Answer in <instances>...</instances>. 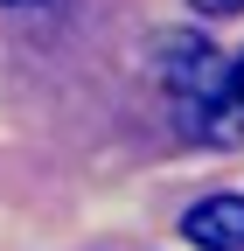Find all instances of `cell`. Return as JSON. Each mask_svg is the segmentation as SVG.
I'll return each instance as SVG.
<instances>
[{"label": "cell", "instance_id": "6da1fadb", "mask_svg": "<svg viewBox=\"0 0 244 251\" xmlns=\"http://www.w3.org/2000/svg\"><path fill=\"white\" fill-rule=\"evenodd\" d=\"M154 77L168 84L181 133L202 140V147H244V112L230 105V84H223V63L202 35H161L154 42Z\"/></svg>", "mask_w": 244, "mask_h": 251}, {"label": "cell", "instance_id": "7a4b0ae2", "mask_svg": "<svg viewBox=\"0 0 244 251\" xmlns=\"http://www.w3.org/2000/svg\"><path fill=\"white\" fill-rule=\"evenodd\" d=\"M181 237L195 251H244V196H202L181 216Z\"/></svg>", "mask_w": 244, "mask_h": 251}, {"label": "cell", "instance_id": "3957f363", "mask_svg": "<svg viewBox=\"0 0 244 251\" xmlns=\"http://www.w3.org/2000/svg\"><path fill=\"white\" fill-rule=\"evenodd\" d=\"M223 84H230V105H237V112H244V56H237V63H230V70H223Z\"/></svg>", "mask_w": 244, "mask_h": 251}, {"label": "cell", "instance_id": "277c9868", "mask_svg": "<svg viewBox=\"0 0 244 251\" xmlns=\"http://www.w3.org/2000/svg\"><path fill=\"white\" fill-rule=\"evenodd\" d=\"M195 7H202V14H237L244 0H195Z\"/></svg>", "mask_w": 244, "mask_h": 251}, {"label": "cell", "instance_id": "5b68a950", "mask_svg": "<svg viewBox=\"0 0 244 251\" xmlns=\"http://www.w3.org/2000/svg\"><path fill=\"white\" fill-rule=\"evenodd\" d=\"M7 7H56V0H7Z\"/></svg>", "mask_w": 244, "mask_h": 251}]
</instances>
